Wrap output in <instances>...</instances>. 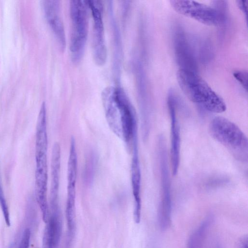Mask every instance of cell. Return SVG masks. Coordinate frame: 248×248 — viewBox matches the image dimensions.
Instances as JSON below:
<instances>
[{"instance_id":"obj_1","label":"cell","mask_w":248,"mask_h":248,"mask_svg":"<svg viewBox=\"0 0 248 248\" xmlns=\"http://www.w3.org/2000/svg\"><path fill=\"white\" fill-rule=\"evenodd\" d=\"M176 77L181 90L190 101L211 112L226 110L223 99L197 73L179 69Z\"/></svg>"},{"instance_id":"obj_2","label":"cell","mask_w":248,"mask_h":248,"mask_svg":"<svg viewBox=\"0 0 248 248\" xmlns=\"http://www.w3.org/2000/svg\"><path fill=\"white\" fill-rule=\"evenodd\" d=\"M208 130L211 136L237 160L248 162V138L236 124L226 118L217 116L211 121Z\"/></svg>"},{"instance_id":"obj_3","label":"cell","mask_w":248,"mask_h":248,"mask_svg":"<svg viewBox=\"0 0 248 248\" xmlns=\"http://www.w3.org/2000/svg\"><path fill=\"white\" fill-rule=\"evenodd\" d=\"M87 8V0L70 1L69 12L72 24L70 51L75 62L81 60L87 41L88 30Z\"/></svg>"},{"instance_id":"obj_4","label":"cell","mask_w":248,"mask_h":248,"mask_svg":"<svg viewBox=\"0 0 248 248\" xmlns=\"http://www.w3.org/2000/svg\"><path fill=\"white\" fill-rule=\"evenodd\" d=\"M170 3L178 13L201 23L216 26L221 23L218 13L212 6L193 0H173Z\"/></svg>"},{"instance_id":"obj_5","label":"cell","mask_w":248,"mask_h":248,"mask_svg":"<svg viewBox=\"0 0 248 248\" xmlns=\"http://www.w3.org/2000/svg\"><path fill=\"white\" fill-rule=\"evenodd\" d=\"M87 3L93 19V52L95 63L98 65L105 64L107 58V50L104 37L102 16V4L100 0H89Z\"/></svg>"},{"instance_id":"obj_6","label":"cell","mask_w":248,"mask_h":248,"mask_svg":"<svg viewBox=\"0 0 248 248\" xmlns=\"http://www.w3.org/2000/svg\"><path fill=\"white\" fill-rule=\"evenodd\" d=\"M158 151L161 179V200L158 216L163 219H168L171 217V212L170 180L166 147L162 137L158 140Z\"/></svg>"},{"instance_id":"obj_7","label":"cell","mask_w":248,"mask_h":248,"mask_svg":"<svg viewBox=\"0 0 248 248\" xmlns=\"http://www.w3.org/2000/svg\"><path fill=\"white\" fill-rule=\"evenodd\" d=\"M168 106L170 119L171 161L173 175L177 173L180 156V132L176 115V100L173 93L170 91L168 96Z\"/></svg>"},{"instance_id":"obj_8","label":"cell","mask_w":248,"mask_h":248,"mask_svg":"<svg viewBox=\"0 0 248 248\" xmlns=\"http://www.w3.org/2000/svg\"><path fill=\"white\" fill-rule=\"evenodd\" d=\"M43 6L46 19L62 50L66 46V38L63 22L60 16V1L46 0L43 1Z\"/></svg>"},{"instance_id":"obj_9","label":"cell","mask_w":248,"mask_h":248,"mask_svg":"<svg viewBox=\"0 0 248 248\" xmlns=\"http://www.w3.org/2000/svg\"><path fill=\"white\" fill-rule=\"evenodd\" d=\"M132 156L131 163V181L134 199V218L138 224L141 218V171L139 156L138 141L132 145Z\"/></svg>"},{"instance_id":"obj_10","label":"cell","mask_w":248,"mask_h":248,"mask_svg":"<svg viewBox=\"0 0 248 248\" xmlns=\"http://www.w3.org/2000/svg\"><path fill=\"white\" fill-rule=\"evenodd\" d=\"M78 172V155L76 143L74 137L70 141L67 171L66 205L75 206L76 203V182Z\"/></svg>"},{"instance_id":"obj_11","label":"cell","mask_w":248,"mask_h":248,"mask_svg":"<svg viewBox=\"0 0 248 248\" xmlns=\"http://www.w3.org/2000/svg\"><path fill=\"white\" fill-rule=\"evenodd\" d=\"M174 50L180 69L197 73V65L190 46L182 32L175 35Z\"/></svg>"},{"instance_id":"obj_12","label":"cell","mask_w":248,"mask_h":248,"mask_svg":"<svg viewBox=\"0 0 248 248\" xmlns=\"http://www.w3.org/2000/svg\"><path fill=\"white\" fill-rule=\"evenodd\" d=\"M51 211L44 231L42 248H58L60 241L62 221L60 209Z\"/></svg>"},{"instance_id":"obj_13","label":"cell","mask_w":248,"mask_h":248,"mask_svg":"<svg viewBox=\"0 0 248 248\" xmlns=\"http://www.w3.org/2000/svg\"><path fill=\"white\" fill-rule=\"evenodd\" d=\"M61 152L60 144L55 142L53 146L51 160L50 206L59 205Z\"/></svg>"},{"instance_id":"obj_14","label":"cell","mask_w":248,"mask_h":248,"mask_svg":"<svg viewBox=\"0 0 248 248\" xmlns=\"http://www.w3.org/2000/svg\"><path fill=\"white\" fill-rule=\"evenodd\" d=\"M212 221L210 217L204 219L190 236L187 248H201Z\"/></svg>"},{"instance_id":"obj_15","label":"cell","mask_w":248,"mask_h":248,"mask_svg":"<svg viewBox=\"0 0 248 248\" xmlns=\"http://www.w3.org/2000/svg\"><path fill=\"white\" fill-rule=\"evenodd\" d=\"M0 205L7 226L10 225V219L8 205L4 197L0 177Z\"/></svg>"},{"instance_id":"obj_16","label":"cell","mask_w":248,"mask_h":248,"mask_svg":"<svg viewBox=\"0 0 248 248\" xmlns=\"http://www.w3.org/2000/svg\"><path fill=\"white\" fill-rule=\"evenodd\" d=\"M233 76L247 91L248 89L247 71L245 70H235L233 73Z\"/></svg>"},{"instance_id":"obj_17","label":"cell","mask_w":248,"mask_h":248,"mask_svg":"<svg viewBox=\"0 0 248 248\" xmlns=\"http://www.w3.org/2000/svg\"><path fill=\"white\" fill-rule=\"evenodd\" d=\"M31 238V231L29 229H26L22 234L18 248H29Z\"/></svg>"},{"instance_id":"obj_18","label":"cell","mask_w":248,"mask_h":248,"mask_svg":"<svg viewBox=\"0 0 248 248\" xmlns=\"http://www.w3.org/2000/svg\"><path fill=\"white\" fill-rule=\"evenodd\" d=\"M237 5L247 19L248 1L239 0L237 1Z\"/></svg>"},{"instance_id":"obj_19","label":"cell","mask_w":248,"mask_h":248,"mask_svg":"<svg viewBox=\"0 0 248 248\" xmlns=\"http://www.w3.org/2000/svg\"><path fill=\"white\" fill-rule=\"evenodd\" d=\"M248 237L244 236L241 238L239 243V248H248Z\"/></svg>"}]
</instances>
